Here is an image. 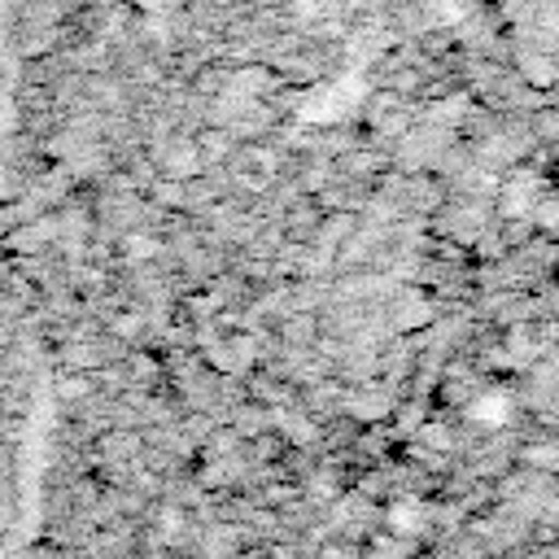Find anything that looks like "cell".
I'll use <instances>...</instances> for the list:
<instances>
[{
	"label": "cell",
	"instance_id": "1",
	"mask_svg": "<svg viewBox=\"0 0 559 559\" xmlns=\"http://www.w3.org/2000/svg\"><path fill=\"white\" fill-rule=\"evenodd\" d=\"M472 415H476V419H502V393L480 397V406H472Z\"/></svg>",
	"mask_w": 559,
	"mask_h": 559
}]
</instances>
